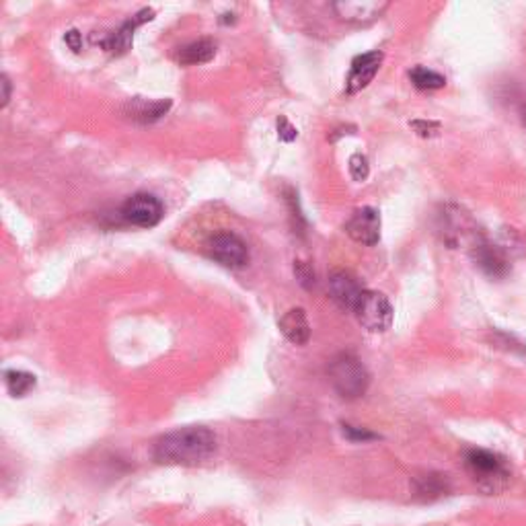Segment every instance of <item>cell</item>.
Returning a JSON list of instances; mask_svg holds the SVG:
<instances>
[{
    "instance_id": "obj_1",
    "label": "cell",
    "mask_w": 526,
    "mask_h": 526,
    "mask_svg": "<svg viewBox=\"0 0 526 526\" xmlns=\"http://www.w3.org/2000/svg\"><path fill=\"white\" fill-rule=\"evenodd\" d=\"M216 448V434L204 426H190L161 436L155 442L152 456L161 465L193 467L210 459Z\"/></svg>"
},
{
    "instance_id": "obj_2",
    "label": "cell",
    "mask_w": 526,
    "mask_h": 526,
    "mask_svg": "<svg viewBox=\"0 0 526 526\" xmlns=\"http://www.w3.org/2000/svg\"><path fill=\"white\" fill-rule=\"evenodd\" d=\"M465 467L477 488L486 494H500L510 486V469L500 454L483 448H471L465 453Z\"/></svg>"
},
{
    "instance_id": "obj_3",
    "label": "cell",
    "mask_w": 526,
    "mask_h": 526,
    "mask_svg": "<svg viewBox=\"0 0 526 526\" xmlns=\"http://www.w3.org/2000/svg\"><path fill=\"white\" fill-rule=\"evenodd\" d=\"M329 383L342 399L354 401L369 391L370 375L354 354H339L329 364Z\"/></svg>"
},
{
    "instance_id": "obj_4",
    "label": "cell",
    "mask_w": 526,
    "mask_h": 526,
    "mask_svg": "<svg viewBox=\"0 0 526 526\" xmlns=\"http://www.w3.org/2000/svg\"><path fill=\"white\" fill-rule=\"evenodd\" d=\"M354 313L360 325L372 334H383L393 325V307L389 299L380 293H372V290H366L362 294Z\"/></svg>"
},
{
    "instance_id": "obj_5",
    "label": "cell",
    "mask_w": 526,
    "mask_h": 526,
    "mask_svg": "<svg viewBox=\"0 0 526 526\" xmlns=\"http://www.w3.org/2000/svg\"><path fill=\"white\" fill-rule=\"evenodd\" d=\"M122 218L126 220L128 225L138 226V228H152L161 223L165 216V208L161 199L152 193H134V196L128 198L122 206Z\"/></svg>"
},
{
    "instance_id": "obj_6",
    "label": "cell",
    "mask_w": 526,
    "mask_h": 526,
    "mask_svg": "<svg viewBox=\"0 0 526 526\" xmlns=\"http://www.w3.org/2000/svg\"><path fill=\"white\" fill-rule=\"evenodd\" d=\"M208 253L212 259H216L225 267H245L249 263V249L245 241L234 233H218L214 234L208 243Z\"/></svg>"
},
{
    "instance_id": "obj_7",
    "label": "cell",
    "mask_w": 526,
    "mask_h": 526,
    "mask_svg": "<svg viewBox=\"0 0 526 526\" xmlns=\"http://www.w3.org/2000/svg\"><path fill=\"white\" fill-rule=\"evenodd\" d=\"M386 9H389V3L385 0H339V3H334L335 15L345 23L354 25L372 23Z\"/></svg>"
},
{
    "instance_id": "obj_8",
    "label": "cell",
    "mask_w": 526,
    "mask_h": 526,
    "mask_svg": "<svg viewBox=\"0 0 526 526\" xmlns=\"http://www.w3.org/2000/svg\"><path fill=\"white\" fill-rule=\"evenodd\" d=\"M327 286L331 299H334L337 307L344 310H356L360 299H362V294L366 293L356 276L344 272V269H337V272L329 276Z\"/></svg>"
},
{
    "instance_id": "obj_9",
    "label": "cell",
    "mask_w": 526,
    "mask_h": 526,
    "mask_svg": "<svg viewBox=\"0 0 526 526\" xmlns=\"http://www.w3.org/2000/svg\"><path fill=\"white\" fill-rule=\"evenodd\" d=\"M345 233L350 234L356 243L362 245H377L380 241V214L375 208L366 206L354 212L348 223H345Z\"/></svg>"
},
{
    "instance_id": "obj_10",
    "label": "cell",
    "mask_w": 526,
    "mask_h": 526,
    "mask_svg": "<svg viewBox=\"0 0 526 526\" xmlns=\"http://www.w3.org/2000/svg\"><path fill=\"white\" fill-rule=\"evenodd\" d=\"M383 52H369L362 54V56L354 58L348 74V81H345V93L356 95L366 89L375 79L380 64H383Z\"/></svg>"
},
{
    "instance_id": "obj_11",
    "label": "cell",
    "mask_w": 526,
    "mask_h": 526,
    "mask_svg": "<svg viewBox=\"0 0 526 526\" xmlns=\"http://www.w3.org/2000/svg\"><path fill=\"white\" fill-rule=\"evenodd\" d=\"M473 259L489 278H504L510 272V261L508 253L500 243H488V241H479L473 247Z\"/></svg>"
},
{
    "instance_id": "obj_12",
    "label": "cell",
    "mask_w": 526,
    "mask_h": 526,
    "mask_svg": "<svg viewBox=\"0 0 526 526\" xmlns=\"http://www.w3.org/2000/svg\"><path fill=\"white\" fill-rule=\"evenodd\" d=\"M152 19H155V11L142 9L140 13H136L134 17L128 19L126 23H123L120 30L114 33V36L103 39L101 46L106 47L109 54H114V56H122V54H126L132 47V41H134V31L138 30V27L147 23V21H152Z\"/></svg>"
},
{
    "instance_id": "obj_13",
    "label": "cell",
    "mask_w": 526,
    "mask_h": 526,
    "mask_svg": "<svg viewBox=\"0 0 526 526\" xmlns=\"http://www.w3.org/2000/svg\"><path fill=\"white\" fill-rule=\"evenodd\" d=\"M171 106V99L148 101L142 99V97H134V99H130L126 106H123V114L138 123H155L161 120L163 115H167Z\"/></svg>"
},
{
    "instance_id": "obj_14",
    "label": "cell",
    "mask_w": 526,
    "mask_h": 526,
    "mask_svg": "<svg viewBox=\"0 0 526 526\" xmlns=\"http://www.w3.org/2000/svg\"><path fill=\"white\" fill-rule=\"evenodd\" d=\"M451 491V481L442 473H424L413 477V497L420 502L440 500Z\"/></svg>"
},
{
    "instance_id": "obj_15",
    "label": "cell",
    "mask_w": 526,
    "mask_h": 526,
    "mask_svg": "<svg viewBox=\"0 0 526 526\" xmlns=\"http://www.w3.org/2000/svg\"><path fill=\"white\" fill-rule=\"evenodd\" d=\"M280 331L290 344L304 345L310 339V325L307 319V313L302 309H290L282 315Z\"/></svg>"
},
{
    "instance_id": "obj_16",
    "label": "cell",
    "mask_w": 526,
    "mask_h": 526,
    "mask_svg": "<svg viewBox=\"0 0 526 526\" xmlns=\"http://www.w3.org/2000/svg\"><path fill=\"white\" fill-rule=\"evenodd\" d=\"M216 56V44L212 39H198L191 44L179 47L177 62L183 66H196V64H208Z\"/></svg>"
},
{
    "instance_id": "obj_17",
    "label": "cell",
    "mask_w": 526,
    "mask_h": 526,
    "mask_svg": "<svg viewBox=\"0 0 526 526\" xmlns=\"http://www.w3.org/2000/svg\"><path fill=\"white\" fill-rule=\"evenodd\" d=\"M36 377L25 370H6L4 372V385L11 397H25L36 389Z\"/></svg>"
},
{
    "instance_id": "obj_18",
    "label": "cell",
    "mask_w": 526,
    "mask_h": 526,
    "mask_svg": "<svg viewBox=\"0 0 526 526\" xmlns=\"http://www.w3.org/2000/svg\"><path fill=\"white\" fill-rule=\"evenodd\" d=\"M410 79L413 87H418L420 91H436V89H442L446 85V79L440 72L430 71L426 66H415L410 72Z\"/></svg>"
},
{
    "instance_id": "obj_19",
    "label": "cell",
    "mask_w": 526,
    "mask_h": 526,
    "mask_svg": "<svg viewBox=\"0 0 526 526\" xmlns=\"http://www.w3.org/2000/svg\"><path fill=\"white\" fill-rule=\"evenodd\" d=\"M350 175L354 182H366V177H369L370 173V165H369V158H366L364 155H360V152H356V155L350 157Z\"/></svg>"
},
{
    "instance_id": "obj_20",
    "label": "cell",
    "mask_w": 526,
    "mask_h": 526,
    "mask_svg": "<svg viewBox=\"0 0 526 526\" xmlns=\"http://www.w3.org/2000/svg\"><path fill=\"white\" fill-rule=\"evenodd\" d=\"M294 274L299 282L302 284L304 288H313L315 286V272L310 269L309 263L304 261H294Z\"/></svg>"
},
{
    "instance_id": "obj_21",
    "label": "cell",
    "mask_w": 526,
    "mask_h": 526,
    "mask_svg": "<svg viewBox=\"0 0 526 526\" xmlns=\"http://www.w3.org/2000/svg\"><path fill=\"white\" fill-rule=\"evenodd\" d=\"M344 436H345V438H350L352 442H369V440H377L378 438L377 434H372L369 430H360V428L348 426V424H344Z\"/></svg>"
},
{
    "instance_id": "obj_22",
    "label": "cell",
    "mask_w": 526,
    "mask_h": 526,
    "mask_svg": "<svg viewBox=\"0 0 526 526\" xmlns=\"http://www.w3.org/2000/svg\"><path fill=\"white\" fill-rule=\"evenodd\" d=\"M278 136L282 142H293L299 136V130H296L293 123H290L286 117H280L278 120Z\"/></svg>"
},
{
    "instance_id": "obj_23",
    "label": "cell",
    "mask_w": 526,
    "mask_h": 526,
    "mask_svg": "<svg viewBox=\"0 0 526 526\" xmlns=\"http://www.w3.org/2000/svg\"><path fill=\"white\" fill-rule=\"evenodd\" d=\"M411 128L418 132L421 138H430L438 134L440 126L436 122H426V120H418V122H411Z\"/></svg>"
},
{
    "instance_id": "obj_24",
    "label": "cell",
    "mask_w": 526,
    "mask_h": 526,
    "mask_svg": "<svg viewBox=\"0 0 526 526\" xmlns=\"http://www.w3.org/2000/svg\"><path fill=\"white\" fill-rule=\"evenodd\" d=\"M64 41H66V46L71 47L72 52H81L82 50V39H81V33L76 31V30H71L66 33L64 36Z\"/></svg>"
},
{
    "instance_id": "obj_25",
    "label": "cell",
    "mask_w": 526,
    "mask_h": 526,
    "mask_svg": "<svg viewBox=\"0 0 526 526\" xmlns=\"http://www.w3.org/2000/svg\"><path fill=\"white\" fill-rule=\"evenodd\" d=\"M0 87H3V97H0V99H3V107H6L9 106V99H11V81L6 74L0 76Z\"/></svg>"
},
{
    "instance_id": "obj_26",
    "label": "cell",
    "mask_w": 526,
    "mask_h": 526,
    "mask_svg": "<svg viewBox=\"0 0 526 526\" xmlns=\"http://www.w3.org/2000/svg\"><path fill=\"white\" fill-rule=\"evenodd\" d=\"M524 122H526V109H524Z\"/></svg>"
}]
</instances>
